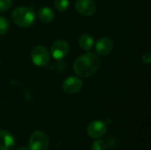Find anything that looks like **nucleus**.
<instances>
[{
  "instance_id": "8",
  "label": "nucleus",
  "mask_w": 151,
  "mask_h": 150,
  "mask_svg": "<svg viewBox=\"0 0 151 150\" xmlns=\"http://www.w3.org/2000/svg\"><path fill=\"white\" fill-rule=\"evenodd\" d=\"M75 8L81 15L88 17L96 12V5L93 0H77Z\"/></svg>"
},
{
  "instance_id": "3",
  "label": "nucleus",
  "mask_w": 151,
  "mask_h": 150,
  "mask_svg": "<svg viewBox=\"0 0 151 150\" xmlns=\"http://www.w3.org/2000/svg\"><path fill=\"white\" fill-rule=\"evenodd\" d=\"M50 140L48 135L42 131L34 132L28 141L29 150H48Z\"/></svg>"
},
{
  "instance_id": "16",
  "label": "nucleus",
  "mask_w": 151,
  "mask_h": 150,
  "mask_svg": "<svg viewBox=\"0 0 151 150\" xmlns=\"http://www.w3.org/2000/svg\"><path fill=\"white\" fill-rule=\"evenodd\" d=\"M12 0H0V12L9 10L12 6Z\"/></svg>"
},
{
  "instance_id": "10",
  "label": "nucleus",
  "mask_w": 151,
  "mask_h": 150,
  "mask_svg": "<svg viewBox=\"0 0 151 150\" xmlns=\"http://www.w3.org/2000/svg\"><path fill=\"white\" fill-rule=\"evenodd\" d=\"M16 145L13 135L5 130H0V150H13Z\"/></svg>"
},
{
  "instance_id": "18",
  "label": "nucleus",
  "mask_w": 151,
  "mask_h": 150,
  "mask_svg": "<svg viewBox=\"0 0 151 150\" xmlns=\"http://www.w3.org/2000/svg\"><path fill=\"white\" fill-rule=\"evenodd\" d=\"M17 150H29L27 148H26V147H20V148H19Z\"/></svg>"
},
{
  "instance_id": "13",
  "label": "nucleus",
  "mask_w": 151,
  "mask_h": 150,
  "mask_svg": "<svg viewBox=\"0 0 151 150\" xmlns=\"http://www.w3.org/2000/svg\"><path fill=\"white\" fill-rule=\"evenodd\" d=\"M55 7L59 11H65L69 7V0H54Z\"/></svg>"
},
{
  "instance_id": "15",
  "label": "nucleus",
  "mask_w": 151,
  "mask_h": 150,
  "mask_svg": "<svg viewBox=\"0 0 151 150\" xmlns=\"http://www.w3.org/2000/svg\"><path fill=\"white\" fill-rule=\"evenodd\" d=\"M107 144L102 140H96L92 143V150H106Z\"/></svg>"
},
{
  "instance_id": "14",
  "label": "nucleus",
  "mask_w": 151,
  "mask_h": 150,
  "mask_svg": "<svg viewBox=\"0 0 151 150\" xmlns=\"http://www.w3.org/2000/svg\"><path fill=\"white\" fill-rule=\"evenodd\" d=\"M8 30H9V22H8V20L4 17L0 16V35L7 33Z\"/></svg>"
},
{
  "instance_id": "11",
  "label": "nucleus",
  "mask_w": 151,
  "mask_h": 150,
  "mask_svg": "<svg viewBox=\"0 0 151 150\" xmlns=\"http://www.w3.org/2000/svg\"><path fill=\"white\" fill-rule=\"evenodd\" d=\"M37 14H38L39 19L43 23H50L54 19V17H55L54 11L48 6L41 7L38 10Z\"/></svg>"
},
{
  "instance_id": "2",
  "label": "nucleus",
  "mask_w": 151,
  "mask_h": 150,
  "mask_svg": "<svg viewBox=\"0 0 151 150\" xmlns=\"http://www.w3.org/2000/svg\"><path fill=\"white\" fill-rule=\"evenodd\" d=\"M12 20L21 27H28L35 20V13L32 8L20 6L16 8L12 14Z\"/></svg>"
},
{
  "instance_id": "6",
  "label": "nucleus",
  "mask_w": 151,
  "mask_h": 150,
  "mask_svg": "<svg viewBox=\"0 0 151 150\" xmlns=\"http://www.w3.org/2000/svg\"><path fill=\"white\" fill-rule=\"evenodd\" d=\"M69 44L65 40H58L56 41L51 46V55L55 59L60 60L63 59L69 52Z\"/></svg>"
},
{
  "instance_id": "9",
  "label": "nucleus",
  "mask_w": 151,
  "mask_h": 150,
  "mask_svg": "<svg viewBox=\"0 0 151 150\" xmlns=\"http://www.w3.org/2000/svg\"><path fill=\"white\" fill-rule=\"evenodd\" d=\"M112 49L113 42L108 37H102L96 43V51L100 56H106L110 54Z\"/></svg>"
},
{
  "instance_id": "12",
  "label": "nucleus",
  "mask_w": 151,
  "mask_h": 150,
  "mask_svg": "<svg viewBox=\"0 0 151 150\" xmlns=\"http://www.w3.org/2000/svg\"><path fill=\"white\" fill-rule=\"evenodd\" d=\"M80 47L84 50H90L94 46V39L89 34H83L79 39Z\"/></svg>"
},
{
  "instance_id": "4",
  "label": "nucleus",
  "mask_w": 151,
  "mask_h": 150,
  "mask_svg": "<svg viewBox=\"0 0 151 150\" xmlns=\"http://www.w3.org/2000/svg\"><path fill=\"white\" fill-rule=\"evenodd\" d=\"M31 59L36 66H46L50 61V54L43 46H36L31 52Z\"/></svg>"
},
{
  "instance_id": "7",
  "label": "nucleus",
  "mask_w": 151,
  "mask_h": 150,
  "mask_svg": "<svg viewBox=\"0 0 151 150\" xmlns=\"http://www.w3.org/2000/svg\"><path fill=\"white\" fill-rule=\"evenodd\" d=\"M83 82L82 80L75 76L68 77L63 82V89L67 94H76L80 92L82 88Z\"/></svg>"
},
{
  "instance_id": "17",
  "label": "nucleus",
  "mask_w": 151,
  "mask_h": 150,
  "mask_svg": "<svg viewBox=\"0 0 151 150\" xmlns=\"http://www.w3.org/2000/svg\"><path fill=\"white\" fill-rule=\"evenodd\" d=\"M142 62L146 65H149L151 61V54L150 52H146L142 55Z\"/></svg>"
},
{
  "instance_id": "1",
  "label": "nucleus",
  "mask_w": 151,
  "mask_h": 150,
  "mask_svg": "<svg viewBox=\"0 0 151 150\" xmlns=\"http://www.w3.org/2000/svg\"><path fill=\"white\" fill-rule=\"evenodd\" d=\"M101 65L99 57L94 53H87L77 57L73 63V71L80 77H90L95 74Z\"/></svg>"
},
{
  "instance_id": "5",
  "label": "nucleus",
  "mask_w": 151,
  "mask_h": 150,
  "mask_svg": "<svg viewBox=\"0 0 151 150\" xmlns=\"http://www.w3.org/2000/svg\"><path fill=\"white\" fill-rule=\"evenodd\" d=\"M107 131V125L102 120H94L87 127V133L89 137L93 139L102 138Z\"/></svg>"
}]
</instances>
